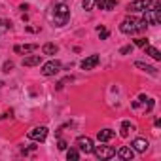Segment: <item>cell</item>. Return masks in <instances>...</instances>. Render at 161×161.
I'll use <instances>...</instances> for the list:
<instances>
[{
  "label": "cell",
  "mask_w": 161,
  "mask_h": 161,
  "mask_svg": "<svg viewBox=\"0 0 161 161\" xmlns=\"http://www.w3.org/2000/svg\"><path fill=\"white\" fill-rule=\"evenodd\" d=\"M51 19L55 23V27H64L70 19V8L64 0H57L53 4V10H51Z\"/></svg>",
  "instance_id": "6da1fadb"
},
{
  "label": "cell",
  "mask_w": 161,
  "mask_h": 161,
  "mask_svg": "<svg viewBox=\"0 0 161 161\" xmlns=\"http://www.w3.org/2000/svg\"><path fill=\"white\" fill-rule=\"evenodd\" d=\"M146 21L144 19H136V17H125L119 23V31L123 34H136V32H144L146 31Z\"/></svg>",
  "instance_id": "7a4b0ae2"
},
{
  "label": "cell",
  "mask_w": 161,
  "mask_h": 161,
  "mask_svg": "<svg viewBox=\"0 0 161 161\" xmlns=\"http://www.w3.org/2000/svg\"><path fill=\"white\" fill-rule=\"evenodd\" d=\"M146 25H159L161 23V4L159 2H152V6L148 10H144V17Z\"/></svg>",
  "instance_id": "3957f363"
},
{
  "label": "cell",
  "mask_w": 161,
  "mask_h": 161,
  "mask_svg": "<svg viewBox=\"0 0 161 161\" xmlns=\"http://www.w3.org/2000/svg\"><path fill=\"white\" fill-rule=\"evenodd\" d=\"M91 153H95L97 159H112V157H116V150L112 146H104V144L93 146V152Z\"/></svg>",
  "instance_id": "277c9868"
},
{
  "label": "cell",
  "mask_w": 161,
  "mask_h": 161,
  "mask_svg": "<svg viewBox=\"0 0 161 161\" xmlns=\"http://www.w3.org/2000/svg\"><path fill=\"white\" fill-rule=\"evenodd\" d=\"M61 68H63L61 61L51 59V61H47L46 64H42V74H44V76H55V74L61 72Z\"/></svg>",
  "instance_id": "5b68a950"
},
{
  "label": "cell",
  "mask_w": 161,
  "mask_h": 161,
  "mask_svg": "<svg viewBox=\"0 0 161 161\" xmlns=\"http://www.w3.org/2000/svg\"><path fill=\"white\" fill-rule=\"evenodd\" d=\"M153 0H133V2L127 6V12L129 14H136V12H144L152 6Z\"/></svg>",
  "instance_id": "8992f818"
},
{
  "label": "cell",
  "mask_w": 161,
  "mask_h": 161,
  "mask_svg": "<svg viewBox=\"0 0 161 161\" xmlns=\"http://www.w3.org/2000/svg\"><path fill=\"white\" fill-rule=\"evenodd\" d=\"M76 146L80 152H84V153H91L93 152V140L89 136H78L76 138Z\"/></svg>",
  "instance_id": "52a82bcc"
},
{
  "label": "cell",
  "mask_w": 161,
  "mask_h": 161,
  "mask_svg": "<svg viewBox=\"0 0 161 161\" xmlns=\"http://www.w3.org/2000/svg\"><path fill=\"white\" fill-rule=\"evenodd\" d=\"M46 136H47V127H44V125H42V127H34V129L29 131V138H31V140L44 142Z\"/></svg>",
  "instance_id": "ba28073f"
},
{
  "label": "cell",
  "mask_w": 161,
  "mask_h": 161,
  "mask_svg": "<svg viewBox=\"0 0 161 161\" xmlns=\"http://www.w3.org/2000/svg\"><path fill=\"white\" fill-rule=\"evenodd\" d=\"M99 63H101V57H99V55H89V57H86V59L82 61V68H84V70H93Z\"/></svg>",
  "instance_id": "9c48e42d"
},
{
  "label": "cell",
  "mask_w": 161,
  "mask_h": 161,
  "mask_svg": "<svg viewBox=\"0 0 161 161\" xmlns=\"http://www.w3.org/2000/svg\"><path fill=\"white\" fill-rule=\"evenodd\" d=\"M148 140L146 138H135L133 142H131V148L135 150V152H138V153H144L146 150H148Z\"/></svg>",
  "instance_id": "30bf717a"
},
{
  "label": "cell",
  "mask_w": 161,
  "mask_h": 161,
  "mask_svg": "<svg viewBox=\"0 0 161 161\" xmlns=\"http://www.w3.org/2000/svg\"><path fill=\"white\" fill-rule=\"evenodd\" d=\"M116 155L119 157V159H125V161H131L133 157H135V150L133 148H129V146H121L118 152H116Z\"/></svg>",
  "instance_id": "8fae6325"
},
{
  "label": "cell",
  "mask_w": 161,
  "mask_h": 161,
  "mask_svg": "<svg viewBox=\"0 0 161 161\" xmlns=\"http://www.w3.org/2000/svg\"><path fill=\"white\" fill-rule=\"evenodd\" d=\"M116 0H97V8L99 10H104V12H110L116 8Z\"/></svg>",
  "instance_id": "7c38bea8"
},
{
  "label": "cell",
  "mask_w": 161,
  "mask_h": 161,
  "mask_svg": "<svg viewBox=\"0 0 161 161\" xmlns=\"http://www.w3.org/2000/svg\"><path fill=\"white\" fill-rule=\"evenodd\" d=\"M114 131L112 129H101L99 133H97V138H99V142H108L110 138H114Z\"/></svg>",
  "instance_id": "4fadbf2b"
},
{
  "label": "cell",
  "mask_w": 161,
  "mask_h": 161,
  "mask_svg": "<svg viewBox=\"0 0 161 161\" xmlns=\"http://www.w3.org/2000/svg\"><path fill=\"white\" fill-rule=\"evenodd\" d=\"M36 49H38L36 44H27V46H15V47H14L15 53H25V55H27V53H32V51H36Z\"/></svg>",
  "instance_id": "5bb4252c"
},
{
  "label": "cell",
  "mask_w": 161,
  "mask_h": 161,
  "mask_svg": "<svg viewBox=\"0 0 161 161\" xmlns=\"http://www.w3.org/2000/svg\"><path fill=\"white\" fill-rule=\"evenodd\" d=\"M42 63V55H31L23 59V66H36Z\"/></svg>",
  "instance_id": "9a60e30c"
},
{
  "label": "cell",
  "mask_w": 161,
  "mask_h": 161,
  "mask_svg": "<svg viewBox=\"0 0 161 161\" xmlns=\"http://www.w3.org/2000/svg\"><path fill=\"white\" fill-rule=\"evenodd\" d=\"M144 51H146V55H150L152 59L161 61V53H159V49H157V47H153V46H144Z\"/></svg>",
  "instance_id": "2e32d148"
},
{
  "label": "cell",
  "mask_w": 161,
  "mask_h": 161,
  "mask_svg": "<svg viewBox=\"0 0 161 161\" xmlns=\"http://www.w3.org/2000/svg\"><path fill=\"white\" fill-rule=\"evenodd\" d=\"M135 66H136V68H140V70H146V72H148V74H152V76H157V68H155V66H150V64L140 63V61H136V63H135Z\"/></svg>",
  "instance_id": "e0dca14e"
},
{
  "label": "cell",
  "mask_w": 161,
  "mask_h": 161,
  "mask_svg": "<svg viewBox=\"0 0 161 161\" xmlns=\"http://www.w3.org/2000/svg\"><path fill=\"white\" fill-rule=\"evenodd\" d=\"M57 51H59V47H57L55 44H51V42H47V44L42 46V53H44V55H55Z\"/></svg>",
  "instance_id": "ac0fdd59"
},
{
  "label": "cell",
  "mask_w": 161,
  "mask_h": 161,
  "mask_svg": "<svg viewBox=\"0 0 161 161\" xmlns=\"http://www.w3.org/2000/svg\"><path fill=\"white\" fill-rule=\"evenodd\" d=\"M129 131H133L131 121H123V123H121V129H119V135L125 138V136H129Z\"/></svg>",
  "instance_id": "d6986e66"
},
{
  "label": "cell",
  "mask_w": 161,
  "mask_h": 161,
  "mask_svg": "<svg viewBox=\"0 0 161 161\" xmlns=\"http://www.w3.org/2000/svg\"><path fill=\"white\" fill-rule=\"evenodd\" d=\"M66 159H68V161H78V159H80V150H76V148L66 150Z\"/></svg>",
  "instance_id": "ffe728a7"
},
{
  "label": "cell",
  "mask_w": 161,
  "mask_h": 161,
  "mask_svg": "<svg viewBox=\"0 0 161 161\" xmlns=\"http://www.w3.org/2000/svg\"><path fill=\"white\" fill-rule=\"evenodd\" d=\"M82 6H84V10H86V12H91L93 8H97V0H84Z\"/></svg>",
  "instance_id": "44dd1931"
},
{
  "label": "cell",
  "mask_w": 161,
  "mask_h": 161,
  "mask_svg": "<svg viewBox=\"0 0 161 161\" xmlns=\"http://www.w3.org/2000/svg\"><path fill=\"white\" fill-rule=\"evenodd\" d=\"M10 29H12V23L10 21L0 19V32H2V31H10Z\"/></svg>",
  "instance_id": "7402d4cb"
},
{
  "label": "cell",
  "mask_w": 161,
  "mask_h": 161,
  "mask_svg": "<svg viewBox=\"0 0 161 161\" xmlns=\"http://www.w3.org/2000/svg\"><path fill=\"white\" fill-rule=\"evenodd\" d=\"M144 103H146V106H144V110H146V112H150V110L153 108V99H146Z\"/></svg>",
  "instance_id": "603a6c76"
},
{
  "label": "cell",
  "mask_w": 161,
  "mask_h": 161,
  "mask_svg": "<svg viewBox=\"0 0 161 161\" xmlns=\"http://www.w3.org/2000/svg\"><path fill=\"white\" fill-rule=\"evenodd\" d=\"M133 51V46H123L121 49H119V55H127V53H131Z\"/></svg>",
  "instance_id": "cb8c5ba5"
},
{
  "label": "cell",
  "mask_w": 161,
  "mask_h": 161,
  "mask_svg": "<svg viewBox=\"0 0 161 161\" xmlns=\"http://www.w3.org/2000/svg\"><path fill=\"white\" fill-rule=\"evenodd\" d=\"M108 34H110V32H108L106 29H99V36H101V40H106Z\"/></svg>",
  "instance_id": "d4e9b609"
},
{
  "label": "cell",
  "mask_w": 161,
  "mask_h": 161,
  "mask_svg": "<svg viewBox=\"0 0 161 161\" xmlns=\"http://www.w3.org/2000/svg\"><path fill=\"white\" fill-rule=\"evenodd\" d=\"M135 44H136V46H140V47H144V46H148V40H146V38H136V40H135Z\"/></svg>",
  "instance_id": "484cf974"
},
{
  "label": "cell",
  "mask_w": 161,
  "mask_h": 161,
  "mask_svg": "<svg viewBox=\"0 0 161 161\" xmlns=\"http://www.w3.org/2000/svg\"><path fill=\"white\" fill-rule=\"evenodd\" d=\"M57 148H59V150H66V140H63V138H61V140L57 142Z\"/></svg>",
  "instance_id": "4316f807"
},
{
  "label": "cell",
  "mask_w": 161,
  "mask_h": 161,
  "mask_svg": "<svg viewBox=\"0 0 161 161\" xmlns=\"http://www.w3.org/2000/svg\"><path fill=\"white\" fill-rule=\"evenodd\" d=\"M12 68H14V63H10V61H8V63H4V72H10Z\"/></svg>",
  "instance_id": "83f0119b"
},
{
  "label": "cell",
  "mask_w": 161,
  "mask_h": 161,
  "mask_svg": "<svg viewBox=\"0 0 161 161\" xmlns=\"http://www.w3.org/2000/svg\"><path fill=\"white\" fill-rule=\"evenodd\" d=\"M0 87H2V82H0Z\"/></svg>",
  "instance_id": "f1b7e54d"
}]
</instances>
